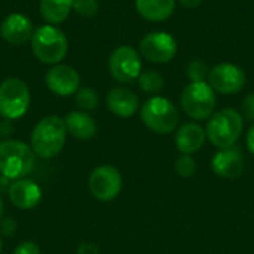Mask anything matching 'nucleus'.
Here are the masks:
<instances>
[{
    "label": "nucleus",
    "instance_id": "obj_1",
    "mask_svg": "<svg viewBox=\"0 0 254 254\" xmlns=\"http://www.w3.org/2000/svg\"><path fill=\"white\" fill-rule=\"evenodd\" d=\"M67 134L68 132L63 118L57 115L45 116L31 131L30 147L40 159H52L63 150Z\"/></svg>",
    "mask_w": 254,
    "mask_h": 254
},
{
    "label": "nucleus",
    "instance_id": "obj_2",
    "mask_svg": "<svg viewBox=\"0 0 254 254\" xmlns=\"http://www.w3.org/2000/svg\"><path fill=\"white\" fill-rule=\"evenodd\" d=\"M34 165L36 155L30 144L12 138L0 141V176L15 182L27 177Z\"/></svg>",
    "mask_w": 254,
    "mask_h": 254
},
{
    "label": "nucleus",
    "instance_id": "obj_3",
    "mask_svg": "<svg viewBox=\"0 0 254 254\" xmlns=\"http://www.w3.org/2000/svg\"><path fill=\"white\" fill-rule=\"evenodd\" d=\"M31 52L43 64H60L68 51V40L57 25L45 24L34 30L31 36Z\"/></svg>",
    "mask_w": 254,
    "mask_h": 254
},
{
    "label": "nucleus",
    "instance_id": "obj_4",
    "mask_svg": "<svg viewBox=\"0 0 254 254\" xmlns=\"http://www.w3.org/2000/svg\"><path fill=\"white\" fill-rule=\"evenodd\" d=\"M244 129L243 115L235 109L214 112L207 124V137L213 146L228 149L237 144Z\"/></svg>",
    "mask_w": 254,
    "mask_h": 254
},
{
    "label": "nucleus",
    "instance_id": "obj_5",
    "mask_svg": "<svg viewBox=\"0 0 254 254\" xmlns=\"http://www.w3.org/2000/svg\"><path fill=\"white\" fill-rule=\"evenodd\" d=\"M31 104L28 85L19 77H7L0 83V116L6 121H18L27 115Z\"/></svg>",
    "mask_w": 254,
    "mask_h": 254
},
{
    "label": "nucleus",
    "instance_id": "obj_6",
    "mask_svg": "<svg viewBox=\"0 0 254 254\" xmlns=\"http://www.w3.org/2000/svg\"><path fill=\"white\" fill-rule=\"evenodd\" d=\"M140 118L143 124L156 134H170L179 124L177 107L168 98L159 95L149 98L141 106Z\"/></svg>",
    "mask_w": 254,
    "mask_h": 254
},
{
    "label": "nucleus",
    "instance_id": "obj_7",
    "mask_svg": "<svg viewBox=\"0 0 254 254\" xmlns=\"http://www.w3.org/2000/svg\"><path fill=\"white\" fill-rule=\"evenodd\" d=\"M216 92L207 82H190L180 95V106L183 112L195 119H210L216 110Z\"/></svg>",
    "mask_w": 254,
    "mask_h": 254
},
{
    "label": "nucleus",
    "instance_id": "obj_8",
    "mask_svg": "<svg viewBox=\"0 0 254 254\" xmlns=\"http://www.w3.org/2000/svg\"><path fill=\"white\" fill-rule=\"evenodd\" d=\"M141 55L132 46H118L109 57V71L119 83H132L141 74Z\"/></svg>",
    "mask_w": 254,
    "mask_h": 254
},
{
    "label": "nucleus",
    "instance_id": "obj_9",
    "mask_svg": "<svg viewBox=\"0 0 254 254\" xmlns=\"http://www.w3.org/2000/svg\"><path fill=\"white\" fill-rule=\"evenodd\" d=\"M88 188L95 199L103 202L113 201L122 190V176L113 165H100L91 171Z\"/></svg>",
    "mask_w": 254,
    "mask_h": 254
},
{
    "label": "nucleus",
    "instance_id": "obj_10",
    "mask_svg": "<svg viewBox=\"0 0 254 254\" xmlns=\"http://www.w3.org/2000/svg\"><path fill=\"white\" fill-rule=\"evenodd\" d=\"M140 55L150 63L165 64L171 61L177 54V42L167 31L147 33L138 45Z\"/></svg>",
    "mask_w": 254,
    "mask_h": 254
},
{
    "label": "nucleus",
    "instance_id": "obj_11",
    "mask_svg": "<svg viewBox=\"0 0 254 254\" xmlns=\"http://www.w3.org/2000/svg\"><path fill=\"white\" fill-rule=\"evenodd\" d=\"M244 70L232 63H220L214 65L208 73V85L214 92L229 95L243 91L246 86Z\"/></svg>",
    "mask_w": 254,
    "mask_h": 254
},
{
    "label": "nucleus",
    "instance_id": "obj_12",
    "mask_svg": "<svg viewBox=\"0 0 254 254\" xmlns=\"http://www.w3.org/2000/svg\"><path fill=\"white\" fill-rule=\"evenodd\" d=\"M45 83L52 94L58 97H70L80 88V74L71 65L55 64L46 71Z\"/></svg>",
    "mask_w": 254,
    "mask_h": 254
},
{
    "label": "nucleus",
    "instance_id": "obj_13",
    "mask_svg": "<svg viewBox=\"0 0 254 254\" xmlns=\"http://www.w3.org/2000/svg\"><path fill=\"white\" fill-rule=\"evenodd\" d=\"M246 167L244 152L240 146H232L228 149H219L211 159L213 171L222 179H238L243 176Z\"/></svg>",
    "mask_w": 254,
    "mask_h": 254
},
{
    "label": "nucleus",
    "instance_id": "obj_14",
    "mask_svg": "<svg viewBox=\"0 0 254 254\" xmlns=\"http://www.w3.org/2000/svg\"><path fill=\"white\" fill-rule=\"evenodd\" d=\"M7 196L13 207L22 211L36 208L42 201V188L31 179H19L10 183Z\"/></svg>",
    "mask_w": 254,
    "mask_h": 254
},
{
    "label": "nucleus",
    "instance_id": "obj_15",
    "mask_svg": "<svg viewBox=\"0 0 254 254\" xmlns=\"http://www.w3.org/2000/svg\"><path fill=\"white\" fill-rule=\"evenodd\" d=\"M33 33L34 28L30 18L18 12L7 15L0 25V34L3 40H6L10 45H22L31 40Z\"/></svg>",
    "mask_w": 254,
    "mask_h": 254
},
{
    "label": "nucleus",
    "instance_id": "obj_16",
    "mask_svg": "<svg viewBox=\"0 0 254 254\" xmlns=\"http://www.w3.org/2000/svg\"><path fill=\"white\" fill-rule=\"evenodd\" d=\"M107 109L119 118H131L138 109V97L128 88L116 86L106 95Z\"/></svg>",
    "mask_w": 254,
    "mask_h": 254
},
{
    "label": "nucleus",
    "instance_id": "obj_17",
    "mask_svg": "<svg viewBox=\"0 0 254 254\" xmlns=\"http://www.w3.org/2000/svg\"><path fill=\"white\" fill-rule=\"evenodd\" d=\"M205 131L195 122L183 124L176 134V146L182 155H192L201 150L205 143Z\"/></svg>",
    "mask_w": 254,
    "mask_h": 254
},
{
    "label": "nucleus",
    "instance_id": "obj_18",
    "mask_svg": "<svg viewBox=\"0 0 254 254\" xmlns=\"http://www.w3.org/2000/svg\"><path fill=\"white\" fill-rule=\"evenodd\" d=\"M67 132L76 140H91L97 134V122L95 119L82 110H74L65 115L64 118Z\"/></svg>",
    "mask_w": 254,
    "mask_h": 254
},
{
    "label": "nucleus",
    "instance_id": "obj_19",
    "mask_svg": "<svg viewBox=\"0 0 254 254\" xmlns=\"http://www.w3.org/2000/svg\"><path fill=\"white\" fill-rule=\"evenodd\" d=\"M135 9L144 19L161 22L174 13L176 0H135Z\"/></svg>",
    "mask_w": 254,
    "mask_h": 254
},
{
    "label": "nucleus",
    "instance_id": "obj_20",
    "mask_svg": "<svg viewBox=\"0 0 254 254\" xmlns=\"http://www.w3.org/2000/svg\"><path fill=\"white\" fill-rule=\"evenodd\" d=\"M74 0H40V15L48 24L60 25L68 18Z\"/></svg>",
    "mask_w": 254,
    "mask_h": 254
},
{
    "label": "nucleus",
    "instance_id": "obj_21",
    "mask_svg": "<svg viewBox=\"0 0 254 254\" xmlns=\"http://www.w3.org/2000/svg\"><path fill=\"white\" fill-rule=\"evenodd\" d=\"M137 80H138L140 89L143 92H147V94H158L165 88L164 77L158 71H153V70L143 71Z\"/></svg>",
    "mask_w": 254,
    "mask_h": 254
},
{
    "label": "nucleus",
    "instance_id": "obj_22",
    "mask_svg": "<svg viewBox=\"0 0 254 254\" xmlns=\"http://www.w3.org/2000/svg\"><path fill=\"white\" fill-rule=\"evenodd\" d=\"M76 95V104L79 109H82L83 112H89V110H94L97 109L98 103H100V98H98V94L95 89L92 88H79V91L74 94Z\"/></svg>",
    "mask_w": 254,
    "mask_h": 254
},
{
    "label": "nucleus",
    "instance_id": "obj_23",
    "mask_svg": "<svg viewBox=\"0 0 254 254\" xmlns=\"http://www.w3.org/2000/svg\"><path fill=\"white\" fill-rule=\"evenodd\" d=\"M174 170L176 173L183 177V179H189L195 174L196 171V162L195 159L192 158V155H180L176 161V165H174Z\"/></svg>",
    "mask_w": 254,
    "mask_h": 254
},
{
    "label": "nucleus",
    "instance_id": "obj_24",
    "mask_svg": "<svg viewBox=\"0 0 254 254\" xmlns=\"http://www.w3.org/2000/svg\"><path fill=\"white\" fill-rule=\"evenodd\" d=\"M208 73H210V70H208L207 64L201 60H193L188 65V76H189L190 82H207Z\"/></svg>",
    "mask_w": 254,
    "mask_h": 254
},
{
    "label": "nucleus",
    "instance_id": "obj_25",
    "mask_svg": "<svg viewBox=\"0 0 254 254\" xmlns=\"http://www.w3.org/2000/svg\"><path fill=\"white\" fill-rule=\"evenodd\" d=\"M98 1L97 0H74L73 10L82 16H94L98 12Z\"/></svg>",
    "mask_w": 254,
    "mask_h": 254
},
{
    "label": "nucleus",
    "instance_id": "obj_26",
    "mask_svg": "<svg viewBox=\"0 0 254 254\" xmlns=\"http://www.w3.org/2000/svg\"><path fill=\"white\" fill-rule=\"evenodd\" d=\"M18 229V225L13 219L10 217H6V219H1L0 220V235L3 237H12Z\"/></svg>",
    "mask_w": 254,
    "mask_h": 254
},
{
    "label": "nucleus",
    "instance_id": "obj_27",
    "mask_svg": "<svg viewBox=\"0 0 254 254\" xmlns=\"http://www.w3.org/2000/svg\"><path fill=\"white\" fill-rule=\"evenodd\" d=\"M13 254H40V249L33 241H24L15 247Z\"/></svg>",
    "mask_w": 254,
    "mask_h": 254
},
{
    "label": "nucleus",
    "instance_id": "obj_28",
    "mask_svg": "<svg viewBox=\"0 0 254 254\" xmlns=\"http://www.w3.org/2000/svg\"><path fill=\"white\" fill-rule=\"evenodd\" d=\"M243 115L249 119L254 122V92L249 94L244 101H243Z\"/></svg>",
    "mask_w": 254,
    "mask_h": 254
},
{
    "label": "nucleus",
    "instance_id": "obj_29",
    "mask_svg": "<svg viewBox=\"0 0 254 254\" xmlns=\"http://www.w3.org/2000/svg\"><path fill=\"white\" fill-rule=\"evenodd\" d=\"M13 129H12V125H10V121H1L0 122V137H7V135H10V132H12Z\"/></svg>",
    "mask_w": 254,
    "mask_h": 254
},
{
    "label": "nucleus",
    "instance_id": "obj_30",
    "mask_svg": "<svg viewBox=\"0 0 254 254\" xmlns=\"http://www.w3.org/2000/svg\"><path fill=\"white\" fill-rule=\"evenodd\" d=\"M246 143H247V149L249 152L254 156V125H252V128L249 129L247 132V137H246Z\"/></svg>",
    "mask_w": 254,
    "mask_h": 254
},
{
    "label": "nucleus",
    "instance_id": "obj_31",
    "mask_svg": "<svg viewBox=\"0 0 254 254\" xmlns=\"http://www.w3.org/2000/svg\"><path fill=\"white\" fill-rule=\"evenodd\" d=\"M79 254H100V253H98V250H97V247H95V246L85 244V246H82V247H80V252H79Z\"/></svg>",
    "mask_w": 254,
    "mask_h": 254
},
{
    "label": "nucleus",
    "instance_id": "obj_32",
    "mask_svg": "<svg viewBox=\"0 0 254 254\" xmlns=\"http://www.w3.org/2000/svg\"><path fill=\"white\" fill-rule=\"evenodd\" d=\"M179 1H180V4L185 6V7L193 9V7H196V6H199L202 0H179Z\"/></svg>",
    "mask_w": 254,
    "mask_h": 254
},
{
    "label": "nucleus",
    "instance_id": "obj_33",
    "mask_svg": "<svg viewBox=\"0 0 254 254\" xmlns=\"http://www.w3.org/2000/svg\"><path fill=\"white\" fill-rule=\"evenodd\" d=\"M3 211H4V202H3V198H1V195H0V220H1V217H3Z\"/></svg>",
    "mask_w": 254,
    "mask_h": 254
},
{
    "label": "nucleus",
    "instance_id": "obj_34",
    "mask_svg": "<svg viewBox=\"0 0 254 254\" xmlns=\"http://www.w3.org/2000/svg\"><path fill=\"white\" fill-rule=\"evenodd\" d=\"M1 250H3V241H1V235H0V254H1Z\"/></svg>",
    "mask_w": 254,
    "mask_h": 254
}]
</instances>
